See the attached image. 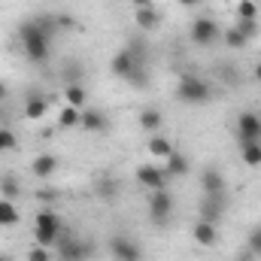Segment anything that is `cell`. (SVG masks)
<instances>
[{
  "label": "cell",
  "mask_w": 261,
  "mask_h": 261,
  "mask_svg": "<svg viewBox=\"0 0 261 261\" xmlns=\"http://www.w3.org/2000/svg\"><path fill=\"white\" fill-rule=\"evenodd\" d=\"M58 31V21L55 18H24L18 24V43H21V52L28 61L34 64H46L49 61V46H52V34Z\"/></svg>",
  "instance_id": "1"
},
{
  "label": "cell",
  "mask_w": 261,
  "mask_h": 261,
  "mask_svg": "<svg viewBox=\"0 0 261 261\" xmlns=\"http://www.w3.org/2000/svg\"><path fill=\"white\" fill-rule=\"evenodd\" d=\"M213 97V85L203 79V76H195V73H182L179 82H176V100L189 103V107H200Z\"/></svg>",
  "instance_id": "2"
},
{
  "label": "cell",
  "mask_w": 261,
  "mask_h": 261,
  "mask_svg": "<svg viewBox=\"0 0 261 261\" xmlns=\"http://www.w3.org/2000/svg\"><path fill=\"white\" fill-rule=\"evenodd\" d=\"M189 40L195 43V46H213L216 40H222V28L210 18V15H197L195 21H192V28H189Z\"/></svg>",
  "instance_id": "3"
},
{
  "label": "cell",
  "mask_w": 261,
  "mask_h": 261,
  "mask_svg": "<svg viewBox=\"0 0 261 261\" xmlns=\"http://www.w3.org/2000/svg\"><path fill=\"white\" fill-rule=\"evenodd\" d=\"M228 210V192L222 195H200V203H197V216L210 225H219V219L225 216Z\"/></svg>",
  "instance_id": "4"
},
{
  "label": "cell",
  "mask_w": 261,
  "mask_h": 261,
  "mask_svg": "<svg viewBox=\"0 0 261 261\" xmlns=\"http://www.w3.org/2000/svg\"><path fill=\"white\" fill-rule=\"evenodd\" d=\"M234 130H237L240 146H243V143H261V116L252 113V110H243V113L237 116Z\"/></svg>",
  "instance_id": "5"
},
{
  "label": "cell",
  "mask_w": 261,
  "mask_h": 261,
  "mask_svg": "<svg viewBox=\"0 0 261 261\" xmlns=\"http://www.w3.org/2000/svg\"><path fill=\"white\" fill-rule=\"evenodd\" d=\"M134 176H137V182H140L146 192H158V189H167V182H170L167 170H164V167H158L155 161H152V164H140Z\"/></svg>",
  "instance_id": "6"
},
{
  "label": "cell",
  "mask_w": 261,
  "mask_h": 261,
  "mask_svg": "<svg viewBox=\"0 0 261 261\" xmlns=\"http://www.w3.org/2000/svg\"><path fill=\"white\" fill-rule=\"evenodd\" d=\"M173 213V195L167 189H158V192H149V219L155 225H164Z\"/></svg>",
  "instance_id": "7"
},
{
  "label": "cell",
  "mask_w": 261,
  "mask_h": 261,
  "mask_svg": "<svg viewBox=\"0 0 261 261\" xmlns=\"http://www.w3.org/2000/svg\"><path fill=\"white\" fill-rule=\"evenodd\" d=\"M55 246H58V258L61 261H88L91 258V243H85V240H73V237L61 234Z\"/></svg>",
  "instance_id": "8"
},
{
  "label": "cell",
  "mask_w": 261,
  "mask_h": 261,
  "mask_svg": "<svg viewBox=\"0 0 261 261\" xmlns=\"http://www.w3.org/2000/svg\"><path fill=\"white\" fill-rule=\"evenodd\" d=\"M110 255H113V261H143V246L125 234H119L110 240Z\"/></svg>",
  "instance_id": "9"
},
{
  "label": "cell",
  "mask_w": 261,
  "mask_h": 261,
  "mask_svg": "<svg viewBox=\"0 0 261 261\" xmlns=\"http://www.w3.org/2000/svg\"><path fill=\"white\" fill-rule=\"evenodd\" d=\"M79 128L88 130V134H94V137H103V134H110V119H107L100 110L85 107L82 116H79Z\"/></svg>",
  "instance_id": "10"
},
{
  "label": "cell",
  "mask_w": 261,
  "mask_h": 261,
  "mask_svg": "<svg viewBox=\"0 0 261 261\" xmlns=\"http://www.w3.org/2000/svg\"><path fill=\"white\" fill-rule=\"evenodd\" d=\"M222 192H228L225 173L219 167H206L200 173V195H222Z\"/></svg>",
  "instance_id": "11"
},
{
  "label": "cell",
  "mask_w": 261,
  "mask_h": 261,
  "mask_svg": "<svg viewBox=\"0 0 261 261\" xmlns=\"http://www.w3.org/2000/svg\"><path fill=\"white\" fill-rule=\"evenodd\" d=\"M31 173H34L37 179H52V176L58 173V155H52V152L34 155V161H31Z\"/></svg>",
  "instance_id": "12"
},
{
  "label": "cell",
  "mask_w": 261,
  "mask_h": 261,
  "mask_svg": "<svg viewBox=\"0 0 261 261\" xmlns=\"http://www.w3.org/2000/svg\"><path fill=\"white\" fill-rule=\"evenodd\" d=\"M134 21H137V28H140L143 34H155V31L161 28V15H158L155 6H140V9H134Z\"/></svg>",
  "instance_id": "13"
},
{
  "label": "cell",
  "mask_w": 261,
  "mask_h": 261,
  "mask_svg": "<svg viewBox=\"0 0 261 261\" xmlns=\"http://www.w3.org/2000/svg\"><path fill=\"white\" fill-rule=\"evenodd\" d=\"M34 231H49V234H64V219L55 210H40L34 219Z\"/></svg>",
  "instance_id": "14"
},
{
  "label": "cell",
  "mask_w": 261,
  "mask_h": 261,
  "mask_svg": "<svg viewBox=\"0 0 261 261\" xmlns=\"http://www.w3.org/2000/svg\"><path fill=\"white\" fill-rule=\"evenodd\" d=\"M192 237H195L197 246H203V249H210V246L219 243V231H216V225H210V222H203V219H197L195 225H192Z\"/></svg>",
  "instance_id": "15"
},
{
  "label": "cell",
  "mask_w": 261,
  "mask_h": 261,
  "mask_svg": "<svg viewBox=\"0 0 261 261\" xmlns=\"http://www.w3.org/2000/svg\"><path fill=\"white\" fill-rule=\"evenodd\" d=\"M164 170H167V176L170 179H182V176H189V170H192V161H189V155H182V152H170V158L164 161Z\"/></svg>",
  "instance_id": "16"
},
{
  "label": "cell",
  "mask_w": 261,
  "mask_h": 261,
  "mask_svg": "<svg viewBox=\"0 0 261 261\" xmlns=\"http://www.w3.org/2000/svg\"><path fill=\"white\" fill-rule=\"evenodd\" d=\"M134 67H146V64H137L134 61V55H130L128 49H119L116 55H113V61H110V70H113V76H119V79H128V73Z\"/></svg>",
  "instance_id": "17"
},
{
  "label": "cell",
  "mask_w": 261,
  "mask_h": 261,
  "mask_svg": "<svg viewBox=\"0 0 261 261\" xmlns=\"http://www.w3.org/2000/svg\"><path fill=\"white\" fill-rule=\"evenodd\" d=\"M46 113H49V100H46L43 94H31V97L24 100V119L37 122V119H43Z\"/></svg>",
  "instance_id": "18"
},
{
  "label": "cell",
  "mask_w": 261,
  "mask_h": 261,
  "mask_svg": "<svg viewBox=\"0 0 261 261\" xmlns=\"http://www.w3.org/2000/svg\"><path fill=\"white\" fill-rule=\"evenodd\" d=\"M161 125H164V116H161V110H155V107H146V110L140 113V128L146 130L149 137H152V134H158V130H161Z\"/></svg>",
  "instance_id": "19"
},
{
  "label": "cell",
  "mask_w": 261,
  "mask_h": 261,
  "mask_svg": "<svg viewBox=\"0 0 261 261\" xmlns=\"http://www.w3.org/2000/svg\"><path fill=\"white\" fill-rule=\"evenodd\" d=\"M64 100H67V107L85 110V107H88V91H85V85H82V82H79V85H64Z\"/></svg>",
  "instance_id": "20"
},
{
  "label": "cell",
  "mask_w": 261,
  "mask_h": 261,
  "mask_svg": "<svg viewBox=\"0 0 261 261\" xmlns=\"http://www.w3.org/2000/svg\"><path fill=\"white\" fill-rule=\"evenodd\" d=\"M146 149H149V155H155V158H164V161H167V158H170V152H173V143H170L167 137H161V134H152Z\"/></svg>",
  "instance_id": "21"
},
{
  "label": "cell",
  "mask_w": 261,
  "mask_h": 261,
  "mask_svg": "<svg viewBox=\"0 0 261 261\" xmlns=\"http://www.w3.org/2000/svg\"><path fill=\"white\" fill-rule=\"evenodd\" d=\"M18 206H15V200H6V197H0V228H12V225H18Z\"/></svg>",
  "instance_id": "22"
},
{
  "label": "cell",
  "mask_w": 261,
  "mask_h": 261,
  "mask_svg": "<svg viewBox=\"0 0 261 261\" xmlns=\"http://www.w3.org/2000/svg\"><path fill=\"white\" fill-rule=\"evenodd\" d=\"M94 192H97V197H103V200H116L119 197V179L116 176H100L94 182Z\"/></svg>",
  "instance_id": "23"
},
{
  "label": "cell",
  "mask_w": 261,
  "mask_h": 261,
  "mask_svg": "<svg viewBox=\"0 0 261 261\" xmlns=\"http://www.w3.org/2000/svg\"><path fill=\"white\" fill-rule=\"evenodd\" d=\"M18 195H21L18 176H15V173H3V176H0V197H6V200H18Z\"/></svg>",
  "instance_id": "24"
},
{
  "label": "cell",
  "mask_w": 261,
  "mask_h": 261,
  "mask_svg": "<svg viewBox=\"0 0 261 261\" xmlns=\"http://www.w3.org/2000/svg\"><path fill=\"white\" fill-rule=\"evenodd\" d=\"M125 49L134 55V61H137V64H146V58H149V46H146V40H143V37H128Z\"/></svg>",
  "instance_id": "25"
},
{
  "label": "cell",
  "mask_w": 261,
  "mask_h": 261,
  "mask_svg": "<svg viewBox=\"0 0 261 261\" xmlns=\"http://www.w3.org/2000/svg\"><path fill=\"white\" fill-rule=\"evenodd\" d=\"M222 43L228 46V49H234V52H240V49H246L249 46V40L237 31V28H228V31H222Z\"/></svg>",
  "instance_id": "26"
},
{
  "label": "cell",
  "mask_w": 261,
  "mask_h": 261,
  "mask_svg": "<svg viewBox=\"0 0 261 261\" xmlns=\"http://www.w3.org/2000/svg\"><path fill=\"white\" fill-rule=\"evenodd\" d=\"M79 116H82V110H76V107H61V113H58V128H79Z\"/></svg>",
  "instance_id": "27"
},
{
  "label": "cell",
  "mask_w": 261,
  "mask_h": 261,
  "mask_svg": "<svg viewBox=\"0 0 261 261\" xmlns=\"http://www.w3.org/2000/svg\"><path fill=\"white\" fill-rule=\"evenodd\" d=\"M240 149H243V155H240L243 164L246 167H258L261 164V143H243Z\"/></svg>",
  "instance_id": "28"
},
{
  "label": "cell",
  "mask_w": 261,
  "mask_h": 261,
  "mask_svg": "<svg viewBox=\"0 0 261 261\" xmlns=\"http://www.w3.org/2000/svg\"><path fill=\"white\" fill-rule=\"evenodd\" d=\"M125 82H128L130 88L143 91V88L149 85V67H134V70L128 73V79H125Z\"/></svg>",
  "instance_id": "29"
},
{
  "label": "cell",
  "mask_w": 261,
  "mask_h": 261,
  "mask_svg": "<svg viewBox=\"0 0 261 261\" xmlns=\"http://www.w3.org/2000/svg\"><path fill=\"white\" fill-rule=\"evenodd\" d=\"M246 40H255L258 37V31H261V24H258V18H237V24H234Z\"/></svg>",
  "instance_id": "30"
},
{
  "label": "cell",
  "mask_w": 261,
  "mask_h": 261,
  "mask_svg": "<svg viewBox=\"0 0 261 261\" xmlns=\"http://www.w3.org/2000/svg\"><path fill=\"white\" fill-rule=\"evenodd\" d=\"M82 76H85V67L79 64V61H67V67H64V82L67 85H79Z\"/></svg>",
  "instance_id": "31"
},
{
  "label": "cell",
  "mask_w": 261,
  "mask_h": 261,
  "mask_svg": "<svg viewBox=\"0 0 261 261\" xmlns=\"http://www.w3.org/2000/svg\"><path fill=\"white\" fill-rule=\"evenodd\" d=\"M246 249L261 261V225H252L249 234H246Z\"/></svg>",
  "instance_id": "32"
},
{
  "label": "cell",
  "mask_w": 261,
  "mask_h": 261,
  "mask_svg": "<svg viewBox=\"0 0 261 261\" xmlns=\"http://www.w3.org/2000/svg\"><path fill=\"white\" fill-rule=\"evenodd\" d=\"M237 18H258V3L240 0V3H237Z\"/></svg>",
  "instance_id": "33"
},
{
  "label": "cell",
  "mask_w": 261,
  "mask_h": 261,
  "mask_svg": "<svg viewBox=\"0 0 261 261\" xmlns=\"http://www.w3.org/2000/svg\"><path fill=\"white\" fill-rule=\"evenodd\" d=\"M18 146V140H15V134L9 128H0V152H12Z\"/></svg>",
  "instance_id": "34"
},
{
  "label": "cell",
  "mask_w": 261,
  "mask_h": 261,
  "mask_svg": "<svg viewBox=\"0 0 261 261\" xmlns=\"http://www.w3.org/2000/svg\"><path fill=\"white\" fill-rule=\"evenodd\" d=\"M28 261H52V252H49L46 246H34V249L28 252Z\"/></svg>",
  "instance_id": "35"
},
{
  "label": "cell",
  "mask_w": 261,
  "mask_h": 261,
  "mask_svg": "<svg viewBox=\"0 0 261 261\" xmlns=\"http://www.w3.org/2000/svg\"><path fill=\"white\" fill-rule=\"evenodd\" d=\"M40 200H58V189H49V192H40Z\"/></svg>",
  "instance_id": "36"
},
{
  "label": "cell",
  "mask_w": 261,
  "mask_h": 261,
  "mask_svg": "<svg viewBox=\"0 0 261 261\" xmlns=\"http://www.w3.org/2000/svg\"><path fill=\"white\" fill-rule=\"evenodd\" d=\"M130 6H134V9H140V6H152V0H130Z\"/></svg>",
  "instance_id": "37"
},
{
  "label": "cell",
  "mask_w": 261,
  "mask_h": 261,
  "mask_svg": "<svg viewBox=\"0 0 261 261\" xmlns=\"http://www.w3.org/2000/svg\"><path fill=\"white\" fill-rule=\"evenodd\" d=\"M6 97H9V88H6V82H0V103H3Z\"/></svg>",
  "instance_id": "38"
},
{
  "label": "cell",
  "mask_w": 261,
  "mask_h": 261,
  "mask_svg": "<svg viewBox=\"0 0 261 261\" xmlns=\"http://www.w3.org/2000/svg\"><path fill=\"white\" fill-rule=\"evenodd\" d=\"M252 76H255V82H258V85H261V61H258V64H255V70H252Z\"/></svg>",
  "instance_id": "39"
},
{
  "label": "cell",
  "mask_w": 261,
  "mask_h": 261,
  "mask_svg": "<svg viewBox=\"0 0 261 261\" xmlns=\"http://www.w3.org/2000/svg\"><path fill=\"white\" fill-rule=\"evenodd\" d=\"M200 0H179V6H197Z\"/></svg>",
  "instance_id": "40"
},
{
  "label": "cell",
  "mask_w": 261,
  "mask_h": 261,
  "mask_svg": "<svg viewBox=\"0 0 261 261\" xmlns=\"http://www.w3.org/2000/svg\"><path fill=\"white\" fill-rule=\"evenodd\" d=\"M0 261H9V258H6V255H0Z\"/></svg>",
  "instance_id": "41"
}]
</instances>
